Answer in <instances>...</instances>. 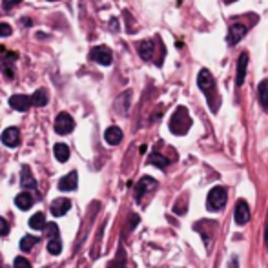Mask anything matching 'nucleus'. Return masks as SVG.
Wrapping results in <instances>:
<instances>
[{"mask_svg":"<svg viewBox=\"0 0 268 268\" xmlns=\"http://www.w3.org/2000/svg\"><path fill=\"white\" fill-rule=\"evenodd\" d=\"M197 84H199V89L206 97L210 110L215 113L217 108H219V99H217V93H215V81H213L212 73L208 69H201L199 75H197Z\"/></svg>","mask_w":268,"mask_h":268,"instance_id":"f257e3e1","label":"nucleus"},{"mask_svg":"<svg viewBox=\"0 0 268 268\" xmlns=\"http://www.w3.org/2000/svg\"><path fill=\"white\" fill-rule=\"evenodd\" d=\"M190 128H192L190 113H188L185 106H179L177 110L173 111L172 119H170V131L173 135H186Z\"/></svg>","mask_w":268,"mask_h":268,"instance_id":"f03ea898","label":"nucleus"},{"mask_svg":"<svg viewBox=\"0 0 268 268\" xmlns=\"http://www.w3.org/2000/svg\"><path fill=\"white\" fill-rule=\"evenodd\" d=\"M228 201V192L225 186H215L208 192V197H206V208L210 212H219L225 208Z\"/></svg>","mask_w":268,"mask_h":268,"instance_id":"7ed1b4c3","label":"nucleus"},{"mask_svg":"<svg viewBox=\"0 0 268 268\" xmlns=\"http://www.w3.org/2000/svg\"><path fill=\"white\" fill-rule=\"evenodd\" d=\"M215 227H217V223H213V221H208V219H203L199 223H195L193 225V230L201 234L203 237V243L206 245V248H210V243H212V237H213V232H215Z\"/></svg>","mask_w":268,"mask_h":268,"instance_id":"20e7f679","label":"nucleus"},{"mask_svg":"<svg viewBox=\"0 0 268 268\" xmlns=\"http://www.w3.org/2000/svg\"><path fill=\"white\" fill-rule=\"evenodd\" d=\"M17 53L13 51H7V49L0 48V69L6 73L7 79H13L15 71H13V64L17 62Z\"/></svg>","mask_w":268,"mask_h":268,"instance_id":"39448f33","label":"nucleus"},{"mask_svg":"<svg viewBox=\"0 0 268 268\" xmlns=\"http://www.w3.org/2000/svg\"><path fill=\"white\" fill-rule=\"evenodd\" d=\"M73 128H75V123H73V119H71V115L69 113H66V111H62V113H59L55 119V131L59 133V135H68V133H71L73 131Z\"/></svg>","mask_w":268,"mask_h":268,"instance_id":"423d86ee","label":"nucleus"},{"mask_svg":"<svg viewBox=\"0 0 268 268\" xmlns=\"http://www.w3.org/2000/svg\"><path fill=\"white\" fill-rule=\"evenodd\" d=\"M91 61H95L97 64H101V66H110L111 61H113V55H111V49L106 48V46H95V48L91 49Z\"/></svg>","mask_w":268,"mask_h":268,"instance_id":"0eeeda50","label":"nucleus"},{"mask_svg":"<svg viewBox=\"0 0 268 268\" xmlns=\"http://www.w3.org/2000/svg\"><path fill=\"white\" fill-rule=\"evenodd\" d=\"M234 219H235V223H237L239 227L247 225L248 221H250V206H248V203L245 199H239L237 203H235Z\"/></svg>","mask_w":268,"mask_h":268,"instance_id":"6e6552de","label":"nucleus"},{"mask_svg":"<svg viewBox=\"0 0 268 268\" xmlns=\"http://www.w3.org/2000/svg\"><path fill=\"white\" fill-rule=\"evenodd\" d=\"M247 66H248V53L243 51L237 59V71H235V86L241 88L245 79H247Z\"/></svg>","mask_w":268,"mask_h":268,"instance_id":"1a4fd4ad","label":"nucleus"},{"mask_svg":"<svg viewBox=\"0 0 268 268\" xmlns=\"http://www.w3.org/2000/svg\"><path fill=\"white\" fill-rule=\"evenodd\" d=\"M157 188V181L153 177H143L141 181L137 183V186H135V197H137V201L143 199V195H144L146 192H150V190H155Z\"/></svg>","mask_w":268,"mask_h":268,"instance_id":"9d476101","label":"nucleus"},{"mask_svg":"<svg viewBox=\"0 0 268 268\" xmlns=\"http://www.w3.org/2000/svg\"><path fill=\"white\" fill-rule=\"evenodd\" d=\"M245 35H247V28H245L243 24H232L230 29H228V37H227L228 46H235Z\"/></svg>","mask_w":268,"mask_h":268,"instance_id":"9b49d317","label":"nucleus"},{"mask_svg":"<svg viewBox=\"0 0 268 268\" xmlns=\"http://www.w3.org/2000/svg\"><path fill=\"white\" fill-rule=\"evenodd\" d=\"M2 143H4L7 148L19 146V143H21V131H19V128H7V130H4V133H2Z\"/></svg>","mask_w":268,"mask_h":268,"instance_id":"f8f14e48","label":"nucleus"},{"mask_svg":"<svg viewBox=\"0 0 268 268\" xmlns=\"http://www.w3.org/2000/svg\"><path fill=\"white\" fill-rule=\"evenodd\" d=\"M77 183H79L77 172H69L68 175H64L59 181V190H62V192H73V190H77Z\"/></svg>","mask_w":268,"mask_h":268,"instance_id":"ddd939ff","label":"nucleus"},{"mask_svg":"<svg viewBox=\"0 0 268 268\" xmlns=\"http://www.w3.org/2000/svg\"><path fill=\"white\" fill-rule=\"evenodd\" d=\"M9 106L17 111H28L31 106V99L28 95H13L9 99Z\"/></svg>","mask_w":268,"mask_h":268,"instance_id":"4468645a","label":"nucleus"},{"mask_svg":"<svg viewBox=\"0 0 268 268\" xmlns=\"http://www.w3.org/2000/svg\"><path fill=\"white\" fill-rule=\"evenodd\" d=\"M69 208H71V201L69 199H55L51 203L49 210L55 217H62V215H66L69 212Z\"/></svg>","mask_w":268,"mask_h":268,"instance_id":"2eb2a0df","label":"nucleus"},{"mask_svg":"<svg viewBox=\"0 0 268 268\" xmlns=\"http://www.w3.org/2000/svg\"><path fill=\"white\" fill-rule=\"evenodd\" d=\"M104 139H106V143L110 146H117L123 141V130L117 128V126H110L106 130V133H104Z\"/></svg>","mask_w":268,"mask_h":268,"instance_id":"dca6fc26","label":"nucleus"},{"mask_svg":"<svg viewBox=\"0 0 268 268\" xmlns=\"http://www.w3.org/2000/svg\"><path fill=\"white\" fill-rule=\"evenodd\" d=\"M137 51L139 55L143 57L144 61H151L153 59V51H155V46L151 41H143L137 44Z\"/></svg>","mask_w":268,"mask_h":268,"instance_id":"f3484780","label":"nucleus"},{"mask_svg":"<svg viewBox=\"0 0 268 268\" xmlns=\"http://www.w3.org/2000/svg\"><path fill=\"white\" fill-rule=\"evenodd\" d=\"M15 205L21 208V210H29V208L35 205V201H33V197H31V193L22 192L15 197Z\"/></svg>","mask_w":268,"mask_h":268,"instance_id":"a211bd4d","label":"nucleus"},{"mask_svg":"<svg viewBox=\"0 0 268 268\" xmlns=\"http://www.w3.org/2000/svg\"><path fill=\"white\" fill-rule=\"evenodd\" d=\"M130 103H131V91H124L123 95H119L117 103H115V108H117L119 113H128L130 110Z\"/></svg>","mask_w":268,"mask_h":268,"instance_id":"6ab92c4d","label":"nucleus"},{"mask_svg":"<svg viewBox=\"0 0 268 268\" xmlns=\"http://www.w3.org/2000/svg\"><path fill=\"white\" fill-rule=\"evenodd\" d=\"M257 97H259V104L268 111V79L259 82V86H257Z\"/></svg>","mask_w":268,"mask_h":268,"instance_id":"aec40b11","label":"nucleus"},{"mask_svg":"<svg viewBox=\"0 0 268 268\" xmlns=\"http://www.w3.org/2000/svg\"><path fill=\"white\" fill-rule=\"evenodd\" d=\"M21 185L24 186V188H31V190H35V188H37L35 177L31 175V172H29L28 166H24V168H22V173H21Z\"/></svg>","mask_w":268,"mask_h":268,"instance_id":"412c9836","label":"nucleus"},{"mask_svg":"<svg viewBox=\"0 0 268 268\" xmlns=\"http://www.w3.org/2000/svg\"><path fill=\"white\" fill-rule=\"evenodd\" d=\"M31 104L37 106V108H42L48 104V91L46 89H37L33 95H31Z\"/></svg>","mask_w":268,"mask_h":268,"instance_id":"4be33fe9","label":"nucleus"},{"mask_svg":"<svg viewBox=\"0 0 268 268\" xmlns=\"http://www.w3.org/2000/svg\"><path fill=\"white\" fill-rule=\"evenodd\" d=\"M53 153H55V159L59 161V163H66L69 159V148L64 143H59V144H55V148H53Z\"/></svg>","mask_w":268,"mask_h":268,"instance_id":"5701e85b","label":"nucleus"},{"mask_svg":"<svg viewBox=\"0 0 268 268\" xmlns=\"http://www.w3.org/2000/svg\"><path fill=\"white\" fill-rule=\"evenodd\" d=\"M148 163L161 168V170H165L166 166L170 165V159H166L165 155H161V153H151L150 157H148Z\"/></svg>","mask_w":268,"mask_h":268,"instance_id":"b1692460","label":"nucleus"},{"mask_svg":"<svg viewBox=\"0 0 268 268\" xmlns=\"http://www.w3.org/2000/svg\"><path fill=\"white\" fill-rule=\"evenodd\" d=\"M44 225H46V215H44L42 212L31 215V219H29V227L33 228V230H42Z\"/></svg>","mask_w":268,"mask_h":268,"instance_id":"393cba45","label":"nucleus"},{"mask_svg":"<svg viewBox=\"0 0 268 268\" xmlns=\"http://www.w3.org/2000/svg\"><path fill=\"white\" fill-rule=\"evenodd\" d=\"M37 241H39V237H35V235H24L21 239V250L22 252H29L37 245Z\"/></svg>","mask_w":268,"mask_h":268,"instance_id":"a878e982","label":"nucleus"},{"mask_svg":"<svg viewBox=\"0 0 268 268\" xmlns=\"http://www.w3.org/2000/svg\"><path fill=\"white\" fill-rule=\"evenodd\" d=\"M42 230H46V235H48L49 239H59L61 237V230L57 227L55 223H48V225H44Z\"/></svg>","mask_w":268,"mask_h":268,"instance_id":"bb28decb","label":"nucleus"},{"mask_svg":"<svg viewBox=\"0 0 268 268\" xmlns=\"http://www.w3.org/2000/svg\"><path fill=\"white\" fill-rule=\"evenodd\" d=\"M108 268H126V257H124V250H123V248L119 250L117 257H115V259H113V261L108 265Z\"/></svg>","mask_w":268,"mask_h":268,"instance_id":"cd10ccee","label":"nucleus"},{"mask_svg":"<svg viewBox=\"0 0 268 268\" xmlns=\"http://www.w3.org/2000/svg\"><path fill=\"white\" fill-rule=\"evenodd\" d=\"M48 252L51 255L61 254V252H62V241H61V237H59V239H49V243H48Z\"/></svg>","mask_w":268,"mask_h":268,"instance_id":"c85d7f7f","label":"nucleus"},{"mask_svg":"<svg viewBox=\"0 0 268 268\" xmlns=\"http://www.w3.org/2000/svg\"><path fill=\"white\" fill-rule=\"evenodd\" d=\"M186 208H188V199H186V195H185V197H181L177 205L173 206V212L177 213V215H183V213L186 212Z\"/></svg>","mask_w":268,"mask_h":268,"instance_id":"c756f323","label":"nucleus"},{"mask_svg":"<svg viewBox=\"0 0 268 268\" xmlns=\"http://www.w3.org/2000/svg\"><path fill=\"white\" fill-rule=\"evenodd\" d=\"M13 268H31V263L26 259V257H15V261H13Z\"/></svg>","mask_w":268,"mask_h":268,"instance_id":"7c9ffc66","label":"nucleus"},{"mask_svg":"<svg viewBox=\"0 0 268 268\" xmlns=\"http://www.w3.org/2000/svg\"><path fill=\"white\" fill-rule=\"evenodd\" d=\"M9 234V223L4 217H0V237H6Z\"/></svg>","mask_w":268,"mask_h":268,"instance_id":"2f4dec72","label":"nucleus"},{"mask_svg":"<svg viewBox=\"0 0 268 268\" xmlns=\"http://www.w3.org/2000/svg\"><path fill=\"white\" fill-rule=\"evenodd\" d=\"M11 33H13V29L9 24H0V37H9Z\"/></svg>","mask_w":268,"mask_h":268,"instance_id":"473e14b6","label":"nucleus"},{"mask_svg":"<svg viewBox=\"0 0 268 268\" xmlns=\"http://www.w3.org/2000/svg\"><path fill=\"white\" fill-rule=\"evenodd\" d=\"M22 0H4V4H2V6H4V9H13V7L19 6Z\"/></svg>","mask_w":268,"mask_h":268,"instance_id":"72a5a7b5","label":"nucleus"},{"mask_svg":"<svg viewBox=\"0 0 268 268\" xmlns=\"http://www.w3.org/2000/svg\"><path fill=\"white\" fill-rule=\"evenodd\" d=\"M228 268H239V259H237L235 255H232V259H230V267Z\"/></svg>","mask_w":268,"mask_h":268,"instance_id":"f704fd0d","label":"nucleus"},{"mask_svg":"<svg viewBox=\"0 0 268 268\" xmlns=\"http://www.w3.org/2000/svg\"><path fill=\"white\" fill-rule=\"evenodd\" d=\"M265 243H267V248H268V227L267 230H265Z\"/></svg>","mask_w":268,"mask_h":268,"instance_id":"c9c22d12","label":"nucleus"},{"mask_svg":"<svg viewBox=\"0 0 268 268\" xmlns=\"http://www.w3.org/2000/svg\"><path fill=\"white\" fill-rule=\"evenodd\" d=\"M232 2H235V0H227V4H232Z\"/></svg>","mask_w":268,"mask_h":268,"instance_id":"e433bc0d","label":"nucleus"},{"mask_svg":"<svg viewBox=\"0 0 268 268\" xmlns=\"http://www.w3.org/2000/svg\"><path fill=\"white\" fill-rule=\"evenodd\" d=\"M48 2H55V0H48Z\"/></svg>","mask_w":268,"mask_h":268,"instance_id":"4c0bfd02","label":"nucleus"}]
</instances>
